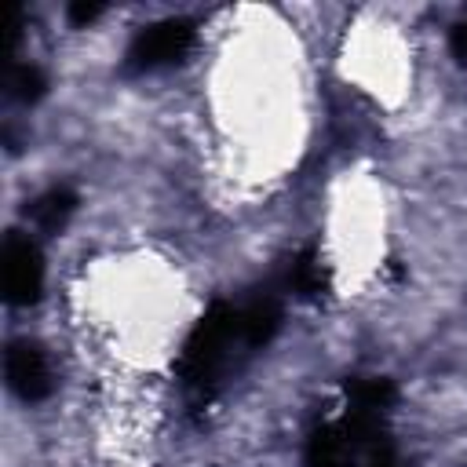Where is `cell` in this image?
Listing matches in <instances>:
<instances>
[{"mask_svg": "<svg viewBox=\"0 0 467 467\" xmlns=\"http://www.w3.org/2000/svg\"><path fill=\"white\" fill-rule=\"evenodd\" d=\"M4 372H7V387L22 398V401H40L51 394L55 379H51V365L44 358L40 347L33 343H11L7 358H4Z\"/></svg>", "mask_w": 467, "mask_h": 467, "instance_id": "obj_5", "label": "cell"}, {"mask_svg": "<svg viewBox=\"0 0 467 467\" xmlns=\"http://www.w3.org/2000/svg\"><path fill=\"white\" fill-rule=\"evenodd\" d=\"M306 460L310 467H398L394 445L383 431V416L358 412L350 405L310 438Z\"/></svg>", "mask_w": 467, "mask_h": 467, "instance_id": "obj_2", "label": "cell"}, {"mask_svg": "<svg viewBox=\"0 0 467 467\" xmlns=\"http://www.w3.org/2000/svg\"><path fill=\"white\" fill-rule=\"evenodd\" d=\"M0 281H4V296L15 306H29L40 299L44 288V255L36 248L33 237L26 234H7L4 248H0Z\"/></svg>", "mask_w": 467, "mask_h": 467, "instance_id": "obj_4", "label": "cell"}, {"mask_svg": "<svg viewBox=\"0 0 467 467\" xmlns=\"http://www.w3.org/2000/svg\"><path fill=\"white\" fill-rule=\"evenodd\" d=\"M394 401V387L387 379H354L347 383V405L358 412H376L383 416Z\"/></svg>", "mask_w": 467, "mask_h": 467, "instance_id": "obj_7", "label": "cell"}, {"mask_svg": "<svg viewBox=\"0 0 467 467\" xmlns=\"http://www.w3.org/2000/svg\"><path fill=\"white\" fill-rule=\"evenodd\" d=\"M255 347L259 343L248 328L244 303L241 306L215 303L190 332L182 358H179V376L193 394H212L230 376V368Z\"/></svg>", "mask_w": 467, "mask_h": 467, "instance_id": "obj_1", "label": "cell"}, {"mask_svg": "<svg viewBox=\"0 0 467 467\" xmlns=\"http://www.w3.org/2000/svg\"><path fill=\"white\" fill-rule=\"evenodd\" d=\"M325 266L317 259V252H303L296 263H292V274H288V288L303 299H317L325 292Z\"/></svg>", "mask_w": 467, "mask_h": 467, "instance_id": "obj_8", "label": "cell"}, {"mask_svg": "<svg viewBox=\"0 0 467 467\" xmlns=\"http://www.w3.org/2000/svg\"><path fill=\"white\" fill-rule=\"evenodd\" d=\"M193 47V26L186 18H164L146 26L131 47H128V69L135 73H150V69H164L186 58V51Z\"/></svg>", "mask_w": 467, "mask_h": 467, "instance_id": "obj_3", "label": "cell"}, {"mask_svg": "<svg viewBox=\"0 0 467 467\" xmlns=\"http://www.w3.org/2000/svg\"><path fill=\"white\" fill-rule=\"evenodd\" d=\"M99 15H102V4H69V22L73 26H84V22L99 18Z\"/></svg>", "mask_w": 467, "mask_h": 467, "instance_id": "obj_10", "label": "cell"}, {"mask_svg": "<svg viewBox=\"0 0 467 467\" xmlns=\"http://www.w3.org/2000/svg\"><path fill=\"white\" fill-rule=\"evenodd\" d=\"M452 55L467 66V22H460V26L452 29Z\"/></svg>", "mask_w": 467, "mask_h": 467, "instance_id": "obj_11", "label": "cell"}, {"mask_svg": "<svg viewBox=\"0 0 467 467\" xmlns=\"http://www.w3.org/2000/svg\"><path fill=\"white\" fill-rule=\"evenodd\" d=\"M73 212H77V193H73L69 186H51V190H44V193L26 208L29 223H33L40 234H58V230L69 223Z\"/></svg>", "mask_w": 467, "mask_h": 467, "instance_id": "obj_6", "label": "cell"}, {"mask_svg": "<svg viewBox=\"0 0 467 467\" xmlns=\"http://www.w3.org/2000/svg\"><path fill=\"white\" fill-rule=\"evenodd\" d=\"M44 88H47V80H44V73H40L36 66H29V62L11 66V73H7V91H11L15 99L36 102V99L44 95Z\"/></svg>", "mask_w": 467, "mask_h": 467, "instance_id": "obj_9", "label": "cell"}]
</instances>
